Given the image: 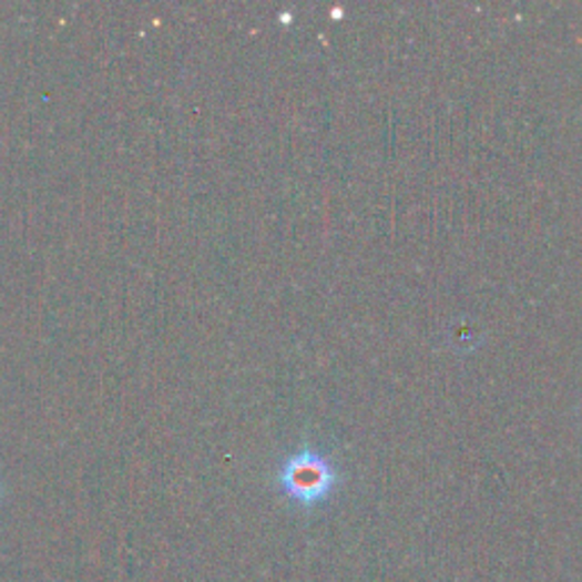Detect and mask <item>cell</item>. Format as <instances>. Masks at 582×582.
<instances>
[{"mask_svg":"<svg viewBox=\"0 0 582 582\" xmlns=\"http://www.w3.org/2000/svg\"><path fill=\"white\" fill-rule=\"evenodd\" d=\"M335 469L333 464L315 453L303 451L289 458L283 467L280 482L287 494L298 503H317L321 501L335 484Z\"/></svg>","mask_w":582,"mask_h":582,"instance_id":"6da1fadb","label":"cell"}]
</instances>
